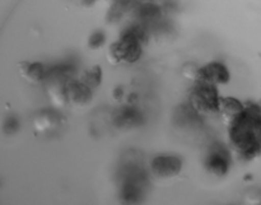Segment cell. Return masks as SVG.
<instances>
[{
    "label": "cell",
    "instance_id": "1",
    "mask_svg": "<svg viewBox=\"0 0 261 205\" xmlns=\"http://www.w3.org/2000/svg\"><path fill=\"white\" fill-rule=\"evenodd\" d=\"M261 0H27L17 94L81 203H231L261 150L237 60Z\"/></svg>",
    "mask_w": 261,
    "mask_h": 205
}]
</instances>
